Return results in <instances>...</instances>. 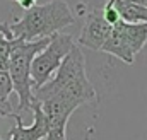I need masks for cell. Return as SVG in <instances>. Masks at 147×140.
Returning <instances> with one entry per match:
<instances>
[{
    "label": "cell",
    "instance_id": "1",
    "mask_svg": "<svg viewBox=\"0 0 147 140\" xmlns=\"http://www.w3.org/2000/svg\"><path fill=\"white\" fill-rule=\"evenodd\" d=\"M74 14L65 0H50L46 3L28 9L16 22H5L14 39L36 41L50 38L55 33L72 26Z\"/></svg>",
    "mask_w": 147,
    "mask_h": 140
},
{
    "label": "cell",
    "instance_id": "2",
    "mask_svg": "<svg viewBox=\"0 0 147 140\" xmlns=\"http://www.w3.org/2000/svg\"><path fill=\"white\" fill-rule=\"evenodd\" d=\"M50 94H63L69 96L80 104L91 103L98 99L96 89L87 79L86 70V57L80 50V46L74 44V48L67 53L63 62L60 63L58 70L55 72L53 79L48 80L45 85L33 91V98L39 101Z\"/></svg>",
    "mask_w": 147,
    "mask_h": 140
},
{
    "label": "cell",
    "instance_id": "3",
    "mask_svg": "<svg viewBox=\"0 0 147 140\" xmlns=\"http://www.w3.org/2000/svg\"><path fill=\"white\" fill-rule=\"evenodd\" d=\"M50 43V38H43L36 41H21L12 48L9 57V75L14 85V91L19 98V111H26L31 108L33 98V85H31V63L33 58Z\"/></svg>",
    "mask_w": 147,
    "mask_h": 140
},
{
    "label": "cell",
    "instance_id": "4",
    "mask_svg": "<svg viewBox=\"0 0 147 140\" xmlns=\"http://www.w3.org/2000/svg\"><path fill=\"white\" fill-rule=\"evenodd\" d=\"M74 48V39L70 34L55 33L50 36V43L33 58L31 63V85L33 91L45 85L48 80L53 79L55 72L58 70L60 63L67 57V53Z\"/></svg>",
    "mask_w": 147,
    "mask_h": 140
},
{
    "label": "cell",
    "instance_id": "5",
    "mask_svg": "<svg viewBox=\"0 0 147 140\" xmlns=\"http://www.w3.org/2000/svg\"><path fill=\"white\" fill-rule=\"evenodd\" d=\"M111 29H113V26H110L105 21L103 12L99 9H92L86 15V22H84V28H82L80 36L77 39V44L98 51V50H101V46L108 39Z\"/></svg>",
    "mask_w": 147,
    "mask_h": 140
},
{
    "label": "cell",
    "instance_id": "6",
    "mask_svg": "<svg viewBox=\"0 0 147 140\" xmlns=\"http://www.w3.org/2000/svg\"><path fill=\"white\" fill-rule=\"evenodd\" d=\"M101 51L110 53V55L120 58L123 63H128V65H132L135 62V55L132 53V50H130V46H128V43L125 39V34H123V31L120 28V22H116L113 26L108 39L101 46Z\"/></svg>",
    "mask_w": 147,
    "mask_h": 140
},
{
    "label": "cell",
    "instance_id": "7",
    "mask_svg": "<svg viewBox=\"0 0 147 140\" xmlns=\"http://www.w3.org/2000/svg\"><path fill=\"white\" fill-rule=\"evenodd\" d=\"M115 9L118 10L120 21L127 24H147V7L125 2V0H111Z\"/></svg>",
    "mask_w": 147,
    "mask_h": 140
},
{
    "label": "cell",
    "instance_id": "8",
    "mask_svg": "<svg viewBox=\"0 0 147 140\" xmlns=\"http://www.w3.org/2000/svg\"><path fill=\"white\" fill-rule=\"evenodd\" d=\"M120 28L125 34V39L134 55L142 51L147 43V24H127L120 21Z\"/></svg>",
    "mask_w": 147,
    "mask_h": 140
},
{
    "label": "cell",
    "instance_id": "9",
    "mask_svg": "<svg viewBox=\"0 0 147 140\" xmlns=\"http://www.w3.org/2000/svg\"><path fill=\"white\" fill-rule=\"evenodd\" d=\"M16 44H17V39H7L0 33V70L2 72L9 70V57Z\"/></svg>",
    "mask_w": 147,
    "mask_h": 140
},
{
    "label": "cell",
    "instance_id": "10",
    "mask_svg": "<svg viewBox=\"0 0 147 140\" xmlns=\"http://www.w3.org/2000/svg\"><path fill=\"white\" fill-rule=\"evenodd\" d=\"M12 92H14V85H12L9 72H2L0 70V99L9 101V96Z\"/></svg>",
    "mask_w": 147,
    "mask_h": 140
},
{
    "label": "cell",
    "instance_id": "11",
    "mask_svg": "<svg viewBox=\"0 0 147 140\" xmlns=\"http://www.w3.org/2000/svg\"><path fill=\"white\" fill-rule=\"evenodd\" d=\"M103 17H105V21L110 24V26H115L116 22H120V15H118V10L115 9V5H113V2L108 0L106 2V5L103 7Z\"/></svg>",
    "mask_w": 147,
    "mask_h": 140
},
{
    "label": "cell",
    "instance_id": "12",
    "mask_svg": "<svg viewBox=\"0 0 147 140\" xmlns=\"http://www.w3.org/2000/svg\"><path fill=\"white\" fill-rule=\"evenodd\" d=\"M14 114H16V113H14L10 103L0 99V116H2V118H14Z\"/></svg>",
    "mask_w": 147,
    "mask_h": 140
},
{
    "label": "cell",
    "instance_id": "13",
    "mask_svg": "<svg viewBox=\"0 0 147 140\" xmlns=\"http://www.w3.org/2000/svg\"><path fill=\"white\" fill-rule=\"evenodd\" d=\"M19 7H22L24 10H28V9H31V7H34L36 5L38 0H14Z\"/></svg>",
    "mask_w": 147,
    "mask_h": 140
},
{
    "label": "cell",
    "instance_id": "14",
    "mask_svg": "<svg viewBox=\"0 0 147 140\" xmlns=\"http://www.w3.org/2000/svg\"><path fill=\"white\" fill-rule=\"evenodd\" d=\"M125 2H132V3H139V5L147 7V0H125Z\"/></svg>",
    "mask_w": 147,
    "mask_h": 140
},
{
    "label": "cell",
    "instance_id": "15",
    "mask_svg": "<svg viewBox=\"0 0 147 140\" xmlns=\"http://www.w3.org/2000/svg\"><path fill=\"white\" fill-rule=\"evenodd\" d=\"M9 140H14V139H9Z\"/></svg>",
    "mask_w": 147,
    "mask_h": 140
},
{
    "label": "cell",
    "instance_id": "16",
    "mask_svg": "<svg viewBox=\"0 0 147 140\" xmlns=\"http://www.w3.org/2000/svg\"><path fill=\"white\" fill-rule=\"evenodd\" d=\"M0 140H2V139H0Z\"/></svg>",
    "mask_w": 147,
    "mask_h": 140
}]
</instances>
